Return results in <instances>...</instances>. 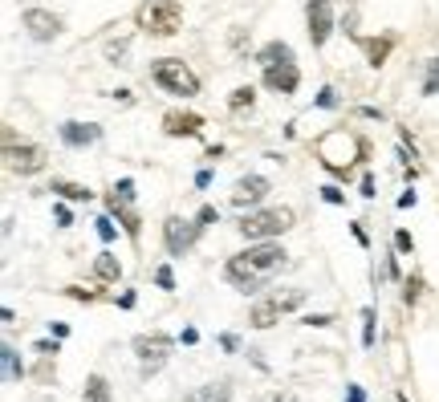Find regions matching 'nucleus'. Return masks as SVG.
Listing matches in <instances>:
<instances>
[{
	"mask_svg": "<svg viewBox=\"0 0 439 402\" xmlns=\"http://www.w3.org/2000/svg\"><path fill=\"white\" fill-rule=\"evenodd\" d=\"M37 354H41V357H53V354H57V346H53V342H37Z\"/></svg>",
	"mask_w": 439,
	"mask_h": 402,
	"instance_id": "nucleus-36",
	"label": "nucleus"
},
{
	"mask_svg": "<svg viewBox=\"0 0 439 402\" xmlns=\"http://www.w3.org/2000/svg\"><path fill=\"white\" fill-rule=\"evenodd\" d=\"M200 126H204V118L200 114H167L163 118V131L171 134V138H191V134H200Z\"/></svg>",
	"mask_w": 439,
	"mask_h": 402,
	"instance_id": "nucleus-17",
	"label": "nucleus"
},
{
	"mask_svg": "<svg viewBox=\"0 0 439 402\" xmlns=\"http://www.w3.org/2000/svg\"><path fill=\"white\" fill-rule=\"evenodd\" d=\"M317 106H338V93H334L330 86H325L321 93H317Z\"/></svg>",
	"mask_w": 439,
	"mask_h": 402,
	"instance_id": "nucleus-34",
	"label": "nucleus"
},
{
	"mask_svg": "<svg viewBox=\"0 0 439 402\" xmlns=\"http://www.w3.org/2000/svg\"><path fill=\"white\" fill-rule=\"evenodd\" d=\"M236 227H240V236H248V240H272V236H281V232H289V227H293V212H289V208L248 212Z\"/></svg>",
	"mask_w": 439,
	"mask_h": 402,
	"instance_id": "nucleus-3",
	"label": "nucleus"
},
{
	"mask_svg": "<svg viewBox=\"0 0 439 402\" xmlns=\"http://www.w3.org/2000/svg\"><path fill=\"white\" fill-rule=\"evenodd\" d=\"M257 57H261V65H277V61H293V49L285 41H268Z\"/></svg>",
	"mask_w": 439,
	"mask_h": 402,
	"instance_id": "nucleus-20",
	"label": "nucleus"
},
{
	"mask_svg": "<svg viewBox=\"0 0 439 402\" xmlns=\"http://www.w3.org/2000/svg\"><path fill=\"white\" fill-rule=\"evenodd\" d=\"M306 301V293L301 289H281V293H268L264 301H257L253 309H248V325L253 329H268V325H277L281 321V313L297 309Z\"/></svg>",
	"mask_w": 439,
	"mask_h": 402,
	"instance_id": "nucleus-4",
	"label": "nucleus"
},
{
	"mask_svg": "<svg viewBox=\"0 0 439 402\" xmlns=\"http://www.w3.org/2000/svg\"><path fill=\"white\" fill-rule=\"evenodd\" d=\"M155 284H159V289H167V293L175 289V276H171V268H167V265L155 268Z\"/></svg>",
	"mask_w": 439,
	"mask_h": 402,
	"instance_id": "nucleus-28",
	"label": "nucleus"
},
{
	"mask_svg": "<svg viewBox=\"0 0 439 402\" xmlns=\"http://www.w3.org/2000/svg\"><path fill=\"white\" fill-rule=\"evenodd\" d=\"M419 297H423V280H419V276H411V280H407V293H403V301H407V305H415Z\"/></svg>",
	"mask_w": 439,
	"mask_h": 402,
	"instance_id": "nucleus-26",
	"label": "nucleus"
},
{
	"mask_svg": "<svg viewBox=\"0 0 439 402\" xmlns=\"http://www.w3.org/2000/svg\"><path fill=\"white\" fill-rule=\"evenodd\" d=\"M151 82L163 86L167 93H183V98H195V93H200V78H195V74L187 69V61H179V57L155 61V65H151Z\"/></svg>",
	"mask_w": 439,
	"mask_h": 402,
	"instance_id": "nucleus-2",
	"label": "nucleus"
},
{
	"mask_svg": "<svg viewBox=\"0 0 439 402\" xmlns=\"http://www.w3.org/2000/svg\"><path fill=\"white\" fill-rule=\"evenodd\" d=\"M366 394H362V386H350V394H346V402H362Z\"/></svg>",
	"mask_w": 439,
	"mask_h": 402,
	"instance_id": "nucleus-38",
	"label": "nucleus"
},
{
	"mask_svg": "<svg viewBox=\"0 0 439 402\" xmlns=\"http://www.w3.org/2000/svg\"><path fill=\"white\" fill-rule=\"evenodd\" d=\"M195 223H200V227H208V223H220V212L212 208V203H208V208H200V216H195Z\"/></svg>",
	"mask_w": 439,
	"mask_h": 402,
	"instance_id": "nucleus-29",
	"label": "nucleus"
},
{
	"mask_svg": "<svg viewBox=\"0 0 439 402\" xmlns=\"http://www.w3.org/2000/svg\"><path fill=\"white\" fill-rule=\"evenodd\" d=\"M387 53H391V41H366V57H370V65H383V61H387Z\"/></svg>",
	"mask_w": 439,
	"mask_h": 402,
	"instance_id": "nucleus-25",
	"label": "nucleus"
},
{
	"mask_svg": "<svg viewBox=\"0 0 439 402\" xmlns=\"http://www.w3.org/2000/svg\"><path fill=\"white\" fill-rule=\"evenodd\" d=\"M98 236H102V240H114V236H118V232H114V220H110V216H102V220H98Z\"/></svg>",
	"mask_w": 439,
	"mask_h": 402,
	"instance_id": "nucleus-30",
	"label": "nucleus"
},
{
	"mask_svg": "<svg viewBox=\"0 0 439 402\" xmlns=\"http://www.w3.org/2000/svg\"><path fill=\"white\" fill-rule=\"evenodd\" d=\"M264 195H268V179L264 175H244V179H236L232 203H236V208H248V203H261Z\"/></svg>",
	"mask_w": 439,
	"mask_h": 402,
	"instance_id": "nucleus-14",
	"label": "nucleus"
},
{
	"mask_svg": "<svg viewBox=\"0 0 439 402\" xmlns=\"http://www.w3.org/2000/svg\"><path fill=\"white\" fill-rule=\"evenodd\" d=\"M131 199H134V183H131V179H118V183H114V191L106 195L110 212L122 220V227H127L131 236H138V227H142V223H138V216L131 212Z\"/></svg>",
	"mask_w": 439,
	"mask_h": 402,
	"instance_id": "nucleus-7",
	"label": "nucleus"
},
{
	"mask_svg": "<svg viewBox=\"0 0 439 402\" xmlns=\"http://www.w3.org/2000/svg\"><path fill=\"white\" fill-rule=\"evenodd\" d=\"M82 399H86V402H114V399H110V386H106V378H102V374H89V378H86Z\"/></svg>",
	"mask_w": 439,
	"mask_h": 402,
	"instance_id": "nucleus-19",
	"label": "nucleus"
},
{
	"mask_svg": "<svg viewBox=\"0 0 439 402\" xmlns=\"http://www.w3.org/2000/svg\"><path fill=\"white\" fill-rule=\"evenodd\" d=\"M321 199H325V203H346V195H342L338 187H321Z\"/></svg>",
	"mask_w": 439,
	"mask_h": 402,
	"instance_id": "nucleus-33",
	"label": "nucleus"
},
{
	"mask_svg": "<svg viewBox=\"0 0 439 402\" xmlns=\"http://www.w3.org/2000/svg\"><path fill=\"white\" fill-rule=\"evenodd\" d=\"M253 402H297V399L285 394V390H268V394H261V399H253Z\"/></svg>",
	"mask_w": 439,
	"mask_h": 402,
	"instance_id": "nucleus-31",
	"label": "nucleus"
},
{
	"mask_svg": "<svg viewBox=\"0 0 439 402\" xmlns=\"http://www.w3.org/2000/svg\"><path fill=\"white\" fill-rule=\"evenodd\" d=\"M306 25H309V41H313V49L330 41V33H334V8H330V0H309L306 4Z\"/></svg>",
	"mask_w": 439,
	"mask_h": 402,
	"instance_id": "nucleus-8",
	"label": "nucleus"
},
{
	"mask_svg": "<svg viewBox=\"0 0 439 402\" xmlns=\"http://www.w3.org/2000/svg\"><path fill=\"white\" fill-rule=\"evenodd\" d=\"M0 361H4V378H8V382H21V378H25V366L17 361V350H12V346L0 350Z\"/></svg>",
	"mask_w": 439,
	"mask_h": 402,
	"instance_id": "nucleus-22",
	"label": "nucleus"
},
{
	"mask_svg": "<svg viewBox=\"0 0 439 402\" xmlns=\"http://www.w3.org/2000/svg\"><path fill=\"white\" fill-rule=\"evenodd\" d=\"M61 138L69 146H89V142L102 138V126H94V122H61Z\"/></svg>",
	"mask_w": 439,
	"mask_h": 402,
	"instance_id": "nucleus-15",
	"label": "nucleus"
},
{
	"mask_svg": "<svg viewBox=\"0 0 439 402\" xmlns=\"http://www.w3.org/2000/svg\"><path fill=\"white\" fill-rule=\"evenodd\" d=\"M138 29L151 33V37H175L179 25H183V4L179 0H147L138 12H134Z\"/></svg>",
	"mask_w": 439,
	"mask_h": 402,
	"instance_id": "nucleus-1",
	"label": "nucleus"
},
{
	"mask_svg": "<svg viewBox=\"0 0 439 402\" xmlns=\"http://www.w3.org/2000/svg\"><path fill=\"white\" fill-rule=\"evenodd\" d=\"M25 29H29V37L33 41H53L57 33H61V16H53V12H45V8H25Z\"/></svg>",
	"mask_w": 439,
	"mask_h": 402,
	"instance_id": "nucleus-12",
	"label": "nucleus"
},
{
	"mask_svg": "<svg viewBox=\"0 0 439 402\" xmlns=\"http://www.w3.org/2000/svg\"><path fill=\"white\" fill-rule=\"evenodd\" d=\"M4 155H8V167H12L17 175H37V171L45 167V150L41 146H33V142H21V146L8 142Z\"/></svg>",
	"mask_w": 439,
	"mask_h": 402,
	"instance_id": "nucleus-9",
	"label": "nucleus"
},
{
	"mask_svg": "<svg viewBox=\"0 0 439 402\" xmlns=\"http://www.w3.org/2000/svg\"><path fill=\"white\" fill-rule=\"evenodd\" d=\"M334 317H325V313H313V317H306V325H330Z\"/></svg>",
	"mask_w": 439,
	"mask_h": 402,
	"instance_id": "nucleus-37",
	"label": "nucleus"
},
{
	"mask_svg": "<svg viewBox=\"0 0 439 402\" xmlns=\"http://www.w3.org/2000/svg\"><path fill=\"white\" fill-rule=\"evenodd\" d=\"M301 82V69L293 61H277V65H264V86L277 89V93H293Z\"/></svg>",
	"mask_w": 439,
	"mask_h": 402,
	"instance_id": "nucleus-13",
	"label": "nucleus"
},
{
	"mask_svg": "<svg viewBox=\"0 0 439 402\" xmlns=\"http://www.w3.org/2000/svg\"><path fill=\"white\" fill-rule=\"evenodd\" d=\"M220 346H224V350H228V354H232V350H236V346H240V342H236V333H224V337H220Z\"/></svg>",
	"mask_w": 439,
	"mask_h": 402,
	"instance_id": "nucleus-35",
	"label": "nucleus"
},
{
	"mask_svg": "<svg viewBox=\"0 0 439 402\" xmlns=\"http://www.w3.org/2000/svg\"><path fill=\"white\" fill-rule=\"evenodd\" d=\"M423 93H427V98H439V57L427 61V82H423Z\"/></svg>",
	"mask_w": 439,
	"mask_h": 402,
	"instance_id": "nucleus-23",
	"label": "nucleus"
},
{
	"mask_svg": "<svg viewBox=\"0 0 439 402\" xmlns=\"http://www.w3.org/2000/svg\"><path fill=\"white\" fill-rule=\"evenodd\" d=\"M183 402H232V382L220 378V382H208V386H195L191 394H183Z\"/></svg>",
	"mask_w": 439,
	"mask_h": 402,
	"instance_id": "nucleus-16",
	"label": "nucleus"
},
{
	"mask_svg": "<svg viewBox=\"0 0 439 402\" xmlns=\"http://www.w3.org/2000/svg\"><path fill=\"white\" fill-rule=\"evenodd\" d=\"M195 236H200V223L183 220V216H167L163 220V240H167V252L171 256H187L191 244H195Z\"/></svg>",
	"mask_w": 439,
	"mask_h": 402,
	"instance_id": "nucleus-6",
	"label": "nucleus"
},
{
	"mask_svg": "<svg viewBox=\"0 0 439 402\" xmlns=\"http://www.w3.org/2000/svg\"><path fill=\"white\" fill-rule=\"evenodd\" d=\"M49 191H57V195H61V199H94V191H89V187H82V183H65V179H53V187H49Z\"/></svg>",
	"mask_w": 439,
	"mask_h": 402,
	"instance_id": "nucleus-21",
	"label": "nucleus"
},
{
	"mask_svg": "<svg viewBox=\"0 0 439 402\" xmlns=\"http://www.w3.org/2000/svg\"><path fill=\"white\" fill-rule=\"evenodd\" d=\"M94 276H98L102 284H110V280H118V276H122V265H118V256H110V252H102V256L94 260Z\"/></svg>",
	"mask_w": 439,
	"mask_h": 402,
	"instance_id": "nucleus-18",
	"label": "nucleus"
},
{
	"mask_svg": "<svg viewBox=\"0 0 439 402\" xmlns=\"http://www.w3.org/2000/svg\"><path fill=\"white\" fill-rule=\"evenodd\" d=\"M240 256L257 268V272H264V276H268V272H277V268H285V260H289V252H285L281 244H268V240L257 244V248H248V252H240Z\"/></svg>",
	"mask_w": 439,
	"mask_h": 402,
	"instance_id": "nucleus-10",
	"label": "nucleus"
},
{
	"mask_svg": "<svg viewBox=\"0 0 439 402\" xmlns=\"http://www.w3.org/2000/svg\"><path fill=\"white\" fill-rule=\"evenodd\" d=\"M253 98H257V89H253V86H240V89H232L228 106H232V110H244V106H253Z\"/></svg>",
	"mask_w": 439,
	"mask_h": 402,
	"instance_id": "nucleus-24",
	"label": "nucleus"
},
{
	"mask_svg": "<svg viewBox=\"0 0 439 402\" xmlns=\"http://www.w3.org/2000/svg\"><path fill=\"white\" fill-rule=\"evenodd\" d=\"M134 354L142 361V374H155L167 361V354H171V337L167 333H138L134 337Z\"/></svg>",
	"mask_w": 439,
	"mask_h": 402,
	"instance_id": "nucleus-5",
	"label": "nucleus"
},
{
	"mask_svg": "<svg viewBox=\"0 0 439 402\" xmlns=\"http://www.w3.org/2000/svg\"><path fill=\"white\" fill-rule=\"evenodd\" d=\"M362 321H366V325H362V342L374 346V309H362Z\"/></svg>",
	"mask_w": 439,
	"mask_h": 402,
	"instance_id": "nucleus-27",
	"label": "nucleus"
},
{
	"mask_svg": "<svg viewBox=\"0 0 439 402\" xmlns=\"http://www.w3.org/2000/svg\"><path fill=\"white\" fill-rule=\"evenodd\" d=\"M395 248H398V252H411V248H415L411 232H395Z\"/></svg>",
	"mask_w": 439,
	"mask_h": 402,
	"instance_id": "nucleus-32",
	"label": "nucleus"
},
{
	"mask_svg": "<svg viewBox=\"0 0 439 402\" xmlns=\"http://www.w3.org/2000/svg\"><path fill=\"white\" fill-rule=\"evenodd\" d=\"M224 276H228V280H232L240 293H257L264 280H268V276H264V272H257V268L248 265L244 256H232V260L224 265Z\"/></svg>",
	"mask_w": 439,
	"mask_h": 402,
	"instance_id": "nucleus-11",
	"label": "nucleus"
}]
</instances>
